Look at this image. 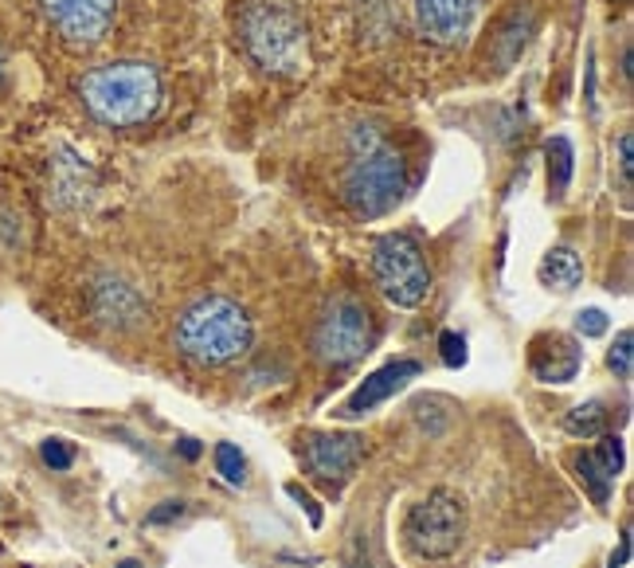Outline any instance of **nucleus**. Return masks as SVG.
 Masks as SVG:
<instances>
[{"label": "nucleus", "mask_w": 634, "mask_h": 568, "mask_svg": "<svg viewBox=\"0 0 634 568\" xmlns=\"http://www.w3.org/2000/svg\"><path fill=\"white\" fill-rule=\"evenodd\" d=\"M83 107L107 126H141L161 107V75L149 63L122 59L87 71L78 83Z\"/></svg>", "instance_id": "f257e3e1"}, {"label": "nucleus", "mask_w": 634, "mask_h": 568, "mask_svg": "<svg viewBox=\"0 0 634 568\" xmlns=\"http://www.w3.org/2000/svg\"><path fill=\"white\" fill-rule=\"evenodd\" d=\"M251 318L232 298H200L176 322V349L196 365H227L251 349Z\"/></svg>", "instance_id": "f03ea898"}, {"label": "nucleus", "mask_w": 634, "mask_h": 568, "mask_svg": "<svg viewBox=\"0 0 634 568\" xmlns=\"http://www.w3.org/2000/svg\"><path fill=\"white\" fill-rule=\"evenodd\" d=\"M408 173L403 157L388 149L372 129H357V153L345 173V205L357 215H384L400 205Z\"/></svg>", "instance_id": "7ed1b4c3"}, {"label": "nucleus", "mask_w": 634, "mask_h": 568, "mask_svg": "<svg viewBox=\"0 0 634 568\" xmlns=\"http://www.w3.org/2000/svg\"><path fill=\"white\" fill-rule=\"evenodd\" d=\"M244 44L266 71L278 75H298L310 63L302 20L274 4H251L244 12Z\"/></svg>", "instance_id": "20e7f679"}, {"label": "nucleus", "mask_w": 634, "mask_h": 568, "mask_svg": "<svg viewBox=\"0 0 634 568\" xmlns=\"http://www.w3.org/2000/svg\"><path fill=\"white\" fill-rule=\"evenodd\" d=\"M372 274H376V286H381L384 298L391 306H400V310L420 306L431 291L427 255L403 232H391L376 239V247H372Z\"/></svg>", "instance_id": "39448f33"}, {"label": "nucleus", "mask_w": 634, "mask_h": 568, "mask_svg": "<svg viewBox=\"0 0 634 568\" xmlns=\"http://www.w3.org/2000/svg\"><path fill=\"white\" fill-rule=\"evenodd\" d=\"M376 325L361 298L337 294L313 325V357L325 365H357L372 349Z\"/></svg>", "instance_id": "423d86ee"}, {"label": "nucleus", "mask_w": 634, "mask_h": 568, "mask_svg": "<svg viewBox=\"0 0 634 568\" xmlns=\"http://www.w3.org/2000/svg\"><path fill=\"white\" fill-rule=\"evenodd\" d=\"M403 538H408L411 553L423 560L450 557L467 538V502L450 490H431L420 506H411Z\"/></svg>", "instance_id": "0eeeda50"}, {"label": "nucleus", "mask_w": 634, "mask_h": 568, "mask_svg": "<svg viewBox=\"0 0 634 568\" xmlns=\"http://www.w3.org/2000/svg\"><path fill=\"white\" fill-rule=\"evenodd\" d=\"M39 9L67 44H98L114 24L117 0H39Z\"/></svg>", "instance_id": "6e6552de"}, {"label": "nucleus", "mask_w": 634, "mask_h": 568, "mask_svg": "<svg viewBox=\"0 0 634 568\" xmlns=\"http://www.w3.org/2000/svg\"><path fill=\"white\" fill-rule=\"evenodd\" d=\"M364 435L357 431H333V435H313L306 443V467L318 479H345L357 470V462L364 459Z\"/></svg>", "instance_id": "1a4fd4ad"}, {"label": "nucleus", "mask_w": 634, "mask_h": 568, "mask_svg": "<svg viewBox=\"0 0 634 568\" xmlns=\"http://www.w3.org/2000/svg\"><path fill=\"white\" fill-rule=\"evenodd\" d=\"M415 376H420V361H408V357H403V361H388L384 369L372 372L369 381H364L361 388L341 404V416L345 420H357V416L372 411L376 404L388 400V396H396V392H400L408 381H415Z\"/></svg>", "instance_id": "9d476101"}, {"label": "nucleus", "mask_w": 634, "mask_h": 568, "mask_svg": "<svg viewBox=\"0 0 634 568\" xmlns=\"http://www.w3.org/2000/svg\"><path fill=\"white\" fill-rule=\"evenodd\" d=\"M474 9H478V0H415L423 36L435 39V44H455V39L467 36Z\"/></svg>", "instance_id": "9b49d317"}, {"label": "nucleus", "mask_w": 634, "mask_h": 568, "mask_svg": "<svg viewBox=\"0 0 634 568\" xmlns=\"http://www.w3.org/2000/svg\"><path fill=\"white\" fill-rule=\"evenodd\" d=\"M576 470H580V479H584V486L592 490V498L607 502V494H611V486H616V479H619V470H623V440H619V435L599 440L596 447L580 455Z\"/></svg>", "instance_id": "f8f14e48"}, {"label": "nucleus", "mask_w": 634, "mask_h": 568, "mask_svg": "<svg viewBox=\"0 0 634 568\" xmlns=\"http://www.w3.org/2000/svg\"><path fill=\"white\" fill-rule=\"evenodd\" d=\"M533 376L545 384H568L580 372V349L564 333H548L533 342Z\"/></svg>", "instance_id": "ddd939ff"}, {"label": "nucleus", "mask_w": 634, "mask_h": 568, "mask_svg": "<svg viewBox=\"0 0 634 568\" xmlns=\"http://www.w3.org/2000/svg\"><path fill=\"white\" fill-rule=\"evenodd\" d=\"M95 313H98V322L126 330V325H137L141 318H146V306H141V298L134 294V286L98 283L95 286Z\"/></svg>", "instance_id": "4468645a"}, {"label": "nucleus", "mask_w": 634, "mask_h": 568, "mask_svg": "<svg viewBox=\"0 0 634 568\" xmlns=\"http://www.w3.org/2000/svg\"><path fill=\"white\" fill-rule=\"evenodd\" d=\"M540 283L548 286V291H576L580 283H584V263H580V255L572 251V247H552V251L540 259L537 267Z\"/></svg>", "instance_id": "2eb2a0df"}, {"label": "nucleus", "mask_w": 634, "mask_h": 568, "mask_svg": "<svg viewBox=\"0 0 634 568\" xmlns=\"http://www.w3.org/2000/svg\"><path fill=\"white\" fill-rule=\"evenodd\" d=\"M564 428H568V435H576V440H596V435H604V428H607V404L604 400L580 404V408L568 411Z\"/></svg>", "instance_id": "dca6fc26"}, {"label": "nucleus", "mask_w": 634, "mask_h": 568, "mask_svg": "<svg viewBox=\"0 0 634 568\" xmlns=\"http://www.w3.org/2000/svg\"><path fill=\"white\" fill-rule=\"evenodd\" d=\"M545 157H548V188H552V196H564L568 181H572V141L568 137H552L545 146Z\"/></svg>", "instance_id": "f3484780"}, {"label": "nucleus", "mask_w": 634, "mask_h": 568, "mask_svg": "<svg viewBox=\"0 0 634 568\" xmlns=\"http://www.w3.org/2000/svg\"><path fill=\"white\" fill-rule=\"evenodd\" d=\"M607 365L616 369L619 381H631V372H634V333L631 330H623L616 337V345L607 353Z\"/></svg>", "instance_id": "a211bd4d"}, {"label": "nucleus", "mask_w": 634, "mask_h": 568, "mask_svg": "<svg viewBox=\"0 0 634 568\" xmlns=\"http://www.w3.org/2000/svg\"><path fill=\"white\" fill-rule=\"evenodd\" d=\"M215 470H220V474H224L232 486H239V482H244L247 462H244V455H239V447H235V443H220V447H215Z\"/></svg>", "instance_id": "6ab92c4d"}, {"label": "nucleus", "mask_w": 634, "mask_h": 568, "mask_svg": "<svg viewBox=\"0 0 634 568\" xmlns=\"http://www.w3.org/2000/svg\"><path fill=\"white\" fill-rule=\"evenodd\" d=\"M39 455H43V462H48L51 470H67L71 462H75V450H71L67 440H43Z\"/></svg>", "instance_id": "aec40b11"}, {"label": "nucleus", "mask_w": 634, "mask_h": 568, "mask_svg": "<svg viewBox=\"0 0 634 568\" xmlns=\"http://www.w3.org/2000/svg\"><path fill=\"white\" fill-rule=\"evenodd\" d=\"M439 349H443V361H447L450 369H462V365H467V337H462V333H443Z\"/></svg>", "instance_id": "412c9836"}, {"label": "nucleus", "mask_w": 634, "mask_h": 568, "mask_svg": "<svg viewBox=\"0 0 634 568\" xmlns=\"http://www.w3.org/2000/svg\"><path fill=\"white\" fill-rule=\"evenodd\" d=\"M576 333L580 337H604L607 333V313L604 310H580Z\"/></svg>", "instance_id": "4be33fe9"}, {"label": "nucleus", "mask_w": 634, "mask_h": 568, "mask_svg": "<svg viewBox=\"0 0 634 568\" xmlns=\"http://www.w3.org/2000/svg\"><path fill=\"white\" fill-rule=\"evenodd\" d=\"M631 146H634V137H631V134L619 137V169H623V185H626V188H631V169H634Z\"/></svg>", "instance_id": "5701e85b"}, {"label": "nucleus", "mask_w": 634, "mask_h": 568, "mask_svg": "<svg viewBox=\"0 0 634 568\" xmlns=\"http://www.w3.org/2000/svg\"><path fill=\"white\" fill-rule=\"evenodd\" d=\"M181 514H185V502H161V509L149 514V526H165V521L181 518Z\"/></svg>", "instance_id": "b1692460"}, {"label": "nucleus", "mask_w": 634, "mask_h": 568, "mask_svg": "<svg viewBox=\"0 0 634 568\" xmlns=\"http://www.w3.org/2000/svg\"><path fill=\"white\" fill-rule=\"evenodd\" d=\"M286 494H290V498H298L306 509H310V521H313V526H322V509H318V502H313L310 494H306V490L298 486V482H290V486H286Z\"/></svg>", "instance_id": "393cba45"}, {"label": "nucleus", "mask_w": 634, "mask_h": 568, "mask_svg": "<svg viewBox=\"0 0 634 568\" xmlns=\"http://www.w3.org/2000/svg\"><path fill=\"white\" fill-rule=\"evenodd\" d=\"M626 560H631V529H626L623 541H619V553L611 557V568H626Z\"/></svg>", "instance_id": "a878e982"}, {"label": "nucleus", "mask_w": 634, "mask_h": 568, "mask_svg": "<svg viewBox=\"0 0 634 568\" xmlns=\"http://www.w3.org/2000/svg\"><path fill=\"white\" fill-rule=\"evenodd\" d=\"M181 450H185V459H196V455H200V447H196V440H185V443H181Z\"/></svg>", "instance_id": "bb28decb"}, {"label": "nucleus", "mask_w": 634, "mask_h": 568, "mask_svg": "<svg viewBox=\"0 0 634 568\" xmlns=\"http://www.w3.org/2000/svg\"><path fill=\"white\" fill-rule=\"evenodd\" d=\"M122 568H141V565H137V560H126V565H122Z\"/></svg>", "instance_id": "cd10ccee"}, {"label": "nucleus", "mask_w": 634, "mask_h": 568, "mask_svg": "<svg viewBox=\"0 0 634 568\" xmlns=\"http://www.w3.org/2000/svg\"><path fill=\"white\" fill-rule=\"evenodd\" d=\"M0 75H4V55H0Z\"/></svg>", "instance_id": "c85d7f7f"}, {"label": "nucleus", "mask_w": 634, "mask_h": 568, "mask_svg": "<svg viewBox=\"0 0 634 568\" xmlns=\"http://www.w3.org/2000/svg\"><path fill=\"white\" fill-rule=\"evenodd\" d=\"M616 4H619V0H616Z\"/></svg>", "instance_id": "c756f323"}]
</instances>
